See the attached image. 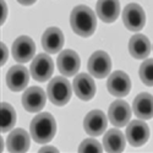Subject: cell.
I'll use <instances>...</instances> for the list:
<instances>
[{"instance_id": "cell-8", "label": "cell", "mask_w": 153, "mask_h": 153, "mask_svg": "<svg viewBox=\"0 0 153 153\" xmlns=\"http://www.w3.org/2000/svg\"><path fill=\"white\" fill-rule=\"evenodd\" d=\"M126 138L134 147L145 145L149 138V127L145 121L134 120L126 127Z\"/></svg>"}, {"instance_id": "cell-15", "label": "cell", "mask_w": 153, "mask_h": 153, "mask_svg": "<svg viewBox=\"0 0 153 153\" xmlns=\"http://www.w3.org/2000/svg\"><path fill=\"white\" fill-rule=\"evenodd\" d=\"M75 94L82 100H90L96 94V85L88 74H79L72 82Z\"/></svg>"}, {"instance_id": "cell-28", "label": "cell", "mask_w": 153, "mask_h": 153, "mask_svg": "<svg viewBox=\"0 0 153 153\" xmlns=\"http://www.w3.org/2000/svg\"><path fill=\"white\" fill-rule=\"evenodd\" d=\"M39 152H58L55 147H43L39 149Z\"/></svg>"}, {"instance_id": "cell-7", "label": "cell", "mask_w": 153, "mask_h": 153, "mask_svg": "<svg viewBox=\"0 0 153 153\" xmlns=\"http://www.w3.org/2000/svg\"><path fill=\"white\" fill-rule=\"evenodd\" d=\"M11 53L17 62H21V64L27 62L33 58L36 53L34 42L32 41V38L27 36H21L12 44Z\"/></svg>"}, {"instance_id": "cell-20", "label": "cell", "mask_w": 153, "mask_h": 153, "mask_svg": "<svg viewBox=\"0 0 153 153\" xmlns=\"http://www.w3.org/2000/svg\"><path fill=\"white\" fill-rule=\"evenodd\" d=\"M129 52L135 59H146L151 53V43L143 34H135L129 42Z\"/></svg>"}, {"instance_id": "cell-13", "label": "cell", "mask_w": 153, "mask_h": 153, "mask_svg": "<svg viewBox=\"0 0 153 153\" xmlns=\"http://www.w3.org/2000/svg\"><path fill=\"white\" fill-rule=\"evenodd\" d=\"M108 125V120L105 114L102 110H92L86 115L83 120L85 131L91 136H99L102 135Z\"/></svg>"}, {"instance_id": "cell-3", "label": "cell", "mask_w": 153, "mask_h": 153, "mask_svg": "<svg viewBox=\"0 0 153 153\" xmlns=\"http://www.w3.org/2000/svg\"><path fill=\"white\" fill-rule=\"evenodd\" d=\"M47 93L53 104L59 107L65 105L71 98V85L65 77L58 76L49 82Z\"/></svg>"}, {"instance_id": "cell-9", "label": "cell", "mask_w": 153, "mask_h": 153, "mask_svg": "<svg viewBox=\"0 0 153 153\" xmlns=\"http://www.w3.org/2000/svg\"><path fill=\"white\" fill-rule=\"evenodd\" d=\"M47 102V96L41 87H30L22 94V105L30 113L41 111Z\"/></svg>"}, {"instance_id": "cell-22", "label": "cell", "mask_w": 153, "mask_h": 153, "mask_svg": "<svg viewBox=\"0 0 153 153\" xmlns=\"http://www.w3.org/2000/svg\"><path fill=\"white\" fill-rule=\"evenodd\" d=\"M16 124V111L9 103H1V131L7 132Z\"/></svg>"}, {"instance_id": "cell-24", "label": "cell", "mask_w": 153, "mask_h": 153, "mask_svg": "<svg viewBox=\"0 0 153 153\" xmlns=\"http://www.w3.org/2000/svg\"><path fill=\"white\" fill-rule=\"evenodd\" d=\"M103 151L100 143L93 138H86L82 141V143L79 147V152H96V153H100Z\"/></svg>"}, {"instance_id": "cell-14", "label": "cell", "mask_w": 153, "mask_h": 153, "mask_svg": "<svg viewBox=\"0 0 153 153\" xmlns=\"http://www.w3.org/2000/svg\"><path fill=\"white\" fill-rule=\"evenodd\" d=\"M108 118L114 126L123 127L131 119V108L124 100H115L109 107Z\"/></svg>"}, {"instance_id": "cell-10", "label": "cell", "mask_w": 153, "mask_h": 153, "mask_svg": "<svg viewBox=\"0 0 153 153\" xmlns=\"http://www.w3.org/2000/svg\"><path fill=\"white\" fill-rule=\"evenodd\" d=\"M58 69L64 76H74L79 72L80 65H81V60L77 53L74 52L71 49L62 50L58 56Z\"/></svg>"}, {"instance_id": "cell-17", "label": "cell", "mask_w": 153, "mask_h": 153, "mask_svg": "<svg viewBox=\"0 0 153 153\" xmlns=\"http://www.w3.org/2000/svg\"><path fill=\"white\" fill-rule=\"evenodd\" d=\"M6 143H7V149L10 152H14V153L27 152L31 143L30 135L23 129H15L9 134Z\"/></svg>"}, {"instance_id": "cell-1", "label": "cell", "mask_w": 153, "mask_h": 153, "mask_svg": "<svg viewBox=\"0 0 153 153\" xmlns=\"http://www.w3.org/2000/svg\"><path fill=\"white\" fill-rule=\"evenodd\" d=\"M70 25L72 31L81 37H90L97 27V19L94 12L85 5L74 7L70 15Z\"/></svg>"}, {"instance_id": "cell-6", "label": "cell", "mask_w": 153, "mask_h": 153, "mask_svg": "<svg viewBox=\"0 0 153 153\" xmlns=\"http://www.w3.org/2000/svg\"><path fill=\"white\" fill-rule=\"evenodd\" d=\"M31 75L38 82L48 81L53 75L54 64L48 54H38L31 64Z\"/></svg>"}, {"instance_id": "cell-19", "label": "cell", "mask_w": 153, "mask_h": 153, "mask_svg": "<svg viewBox=\"0 0 153 153\" xmlns=\"http://www.w3.org/2000/svg\"><path fill=\"white\" fill-rule=\"evenodd\" d=\"M96 10L102 21L110 23L115 21L120 14V3L119 0H98Z\"/></svg>"}, {"instance_id": "cell-16", "label": "cell", "mask_w": 153, "mask_h": 153, "mask_svg": "<svg viewBox=\"0 0 153 153\" xmlns=\"http://www.w3.org/2000/svg\"><path fill=\"white\" fill-rule=\"evenodd\" d=\"M43 49L49 54L59 53L64 45V34L58 27H49L42 36Z\"/></svg>"}, {"instance_id": "cell-18", "label": "cell", "mask_w": 153, "mask_h": 153, "mask_svg": "<svg viewBox=\"0 0 153 153\" xmlns=\"http://www.w3.org/2000/svg\"><path fill=\"white\" fill-rule=\"evenodd\" d=\"M132 110L135 115L141 120H148L153 118V96L149 93H140L132 103Z\"/></svg>"}, {"instance_id": "cell-21", "label": "cell", "mask_w": 153, "mask_h": 153, "mask_svg": "<svg viewBox=\"0 0 153 153\" xmlns=\"http://www.w3.org/2000/svg\"><path fill=\"white\" fill-rule=\"evenodd\" d=\"M126 140L124 134L118 129L109 130L103 137V146L107 152L110 153H119L123 152L125 148Z\"/></svg>"}, {"instance_id": "cell-4", "label": "cell", "mask_w": 153, "mask_h": 153, "mask_svg": "<svg viewBox=\"0 0 153 153\" xmlns=\"http://www.w3.org/2000/svg\"><path fill=\"white\" fill-rule=\"evenodd\" d=\"M123 21L127 30L132 32L141 31L146 23V15L143 9L135 3L126 5L123 11Z\"/></svg>"}, {"instance_id": "cell-25", "label": "cell", "mask_w": 153, "mask_h": 153, "mask_svg": "<svg viewBox=\"0 0 153 153\" xmlns=\"http://www.w3.org/2000/svg\"><path fill=\"white\" fill-rule=\"evenodd\" d=\"M1 49H3V61H1V65L6 62V59H7V48L4 43H1Z\"/></svg>"}, {"instance_id": "cell-5", "label": "cell", "mask_w": 153, "mask_h": 153, "mask_svg": "<svg viewBox=\"0 0 153 153\" xmlns=\"http://www.w3.org/2000/svg\"><path fill=\"white\" fill-rule=\"evenodd\" d=\"M87 68L93 77L104 79L110 74V70H111L110 56L105 52H103V50L94 52L91 55V58L88 59Z\"/></svg>"}, {"instance_id": "cell-11", "label": "cell", "mask_w": 153, "mask_h": 153, "mask_svg": "<svg viewBox=\"0 0 153 153\" xmlns=\"http://www.w3.org/2000/svg\"><path fill=\"white\" fill-rule=\"evenodd\" d=\"M107 88L110 94L115 97H125L129 94L131 90V81L130 77L124 71L113 72L107 82Z\"/></svg>"}, {"instance_id": "cell-23", "label": "cell", "mask_w": 153, "mask_h": 153, "mask_svg": "<svg viewBox=\"0 0 153 153\" xmlns=\"http://www.w3.org/2000/svg\"><path fill=\"white\" fill-rule=\"evenodd\" d=\"M140 79L147 86H153V59L145 60L140 66Z\"/></svg>"}, {"instance_id": "cell-26", "label": "cell", "mask_w": 153, "mask_h": 153, "mask_svg": "<svg viewBox=\"0 0 153 153\" xmlns=\"http://www.w3.org/2000/svg\"><path fill=\"white\" fill-rule=\"evenodd\" d=\"M1 5H3V20H1V22L4 23L5 19H6V14H7V9H6V4H5V1H4V0H1Z\"/></svg>"}, {"instance_id": "cell-2", "label": "cell", "mask_w": 153, "mask_h": 153, "mask_svg": "<svg viewBox=\"0 0 153 153\" xmlns=\"http://www.w3.org/2000/svg\"><path fill=\"white\" fill-rule=\"evenodd\" d=\"M30 130L32 138L37 143H48L56 132L55 119L49 113H41L32 120Z\"/></svg>"}, {"instance_id": "cell-12", "label": "cell", "mask_w": 153, "mask_h": 153, "mask_svg": "<svg viewBox=\"0 0 153 153\" xmlns=\"http://www.w3.org/2000/svg\"><path fill=\"white\" fill-rule=\"evenodd\" d=\"M30 81V72L23 65L12 66L6 74L7 87L14 92H20L27 87Z\"/></svg>"}, {"instance_id": "cell-27", "label": "cell", "mask_w": 153, "mask_h": 153, "mask_svg": "<svg viewBox=\"0 0 153 153\" xmlns=\"http://www.w3.org/2000/svg\"><path fill=\"white\" fill-rule=\"evenodd\" d=\"M17 1H19L20 4H22V5H26V6H28V5L34 4V3H36V0H17Z\"/></svg>"}]
</instances>
